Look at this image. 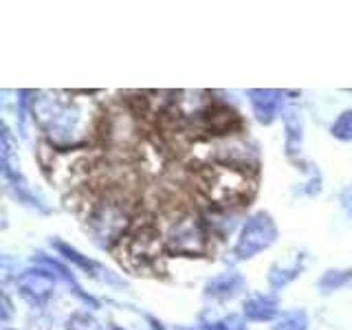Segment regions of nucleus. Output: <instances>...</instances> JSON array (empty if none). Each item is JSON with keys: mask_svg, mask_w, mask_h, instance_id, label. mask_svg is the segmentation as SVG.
<instances>
[{"mask_svg": "<svg viewBox=\"0 0 352 330\" xmlns=\"http://www.w3.org/2000/svg\"><path fill=\"white\" fill-rule=\"evenodd\" d=\"M31 115L51 146L60 150L82 146L91 128L84 102L69 97V93H36Z\"/></svg>", "mask_w": 352, "mask_h": 330, "instance_id": "obj_1", "label": "nucleus"}, {"mask_svg": "<svg viewBox=\"0 0 352 330\" xmlns=\"http://www.w3.org/2000/svg\"><path fill=\"white\" fill-rule=\"evenodd\" d=\"M33 262L38 264V267H44V269H49L51 273L55 271V278H60L66 286L71 289V293L77 297V300H82L84 304H88V306H93V308H97L99 306V302L95 300V297L91 295V293H86L80 284H77V280H75V275H73V271L66 267V264L62 262V260H58V258H51V256H47V253H42V251H38L36 256H33Z\"/></svg>", "mask_w": 352, "mask_h": 330, "instance_id": "obj_12", "label": "nucleus"}, {"mask_svg": "<svg viewBox=\"0 0 352 330\" xmlns=\"http://www.w3.org/2000/svg\"><path fill=\"white\" fill-rule=\"evenodd\" d=\"M66 330H102V324L97 322L95 315L80 311L66 319Z\"/></svg>", "mask_w": 352, "mask_h": 330, "instance_id": "obj_21", "label": "nucleus"}, {"mask_svg": "<svg viewBox=\"0 0 352 330\" xmlns=\"http://www.w3.org/2000/svg\"><path fill=\"white\" fill-rule=\"evenodd\" d=\"M223 326H225V330H247L245 317H242V315H236V313H231V315L223 317Z\"/></svg>", "mask_w": 352, "mask_h": 330, "instance_id": "obj_23", "label": "nucleus"}, {"mask_svg": "<svg viewBox=\"0 0 352 330\" xmlns=\"http://www.w3.org/2000/svg\"><path fill=\"white\" fill-rule=\"evenodd\" d=\"M165 251L181 258H198L207 253L209 238L205 223L190 209H181L168 218V225L163 229Z\"/></svg>", "mask_w": 352, "mask_h": 330, "instance_id": "obj_3", "label": "nucleus"}, {"mask_svg": "<svg viewBox=\"0 0 352 330\" xmlns=\"http://www.w3.org/2000/svg\"><path fill=\"white\" fill-rule=\"evenodd\" d=\"M304 267H306L304 253H297V256H293V258H286V260L278 262L269 273V286L273 291L284 289L286 284H291L295 278H300Z\"/></svg>", "mask_w": 352, "mask_h": 330, "instance_id": "obj_15", "label": "nucleus"}, {"mask_svg": "<svg viewBox=\"0 0 352 330\" xmlns=\"http://www.w3.org/2000/svg\"><path fill=\"white\" fill-rule=\"evenodd\" d=\"M284 130H286V157L295 163H302V148H304V119L302 113L295 106L282 110Z\"/></svg>", "mask_w": 352, "mask_h": 330, "instance_id": "obj_14", "label": "nucleus"}, {"mask_svg": "<svg viewBox=\"0 0 352 330\" xmlns=\"http://www.w3.org/2000/svg\"><path fill=\"white\" fill-rule=\"evenodd\" d=\"M51 247H53L55 251H58L66 262L73 264V267H77L80 271H84L86 275H93V278H97L99 273H110L108 269L104 271L102 264H97L95 260H91L88 256H84V253H82V251H77L75 247L66 245V242L60 240V238H53V240H51Z\"/></svg>", "mask_w": 352, "mask_h": 330, "instance_id": "obj_16", "label": "nucleus"}, {"mask_svg": "<svg viewBox=\"0 0 352 330\" xmlns=\"http://www.w3.org/2000/svg\"><path fill=\"white\" fill-rule=\"evenodd\" d=\"M216 163L229 165V168H236L242 172H253L258 168V152L253 150L251 146H247L245 141L231 139L225 146H220L216 152Z\"/></svg>", "mask_w": 352, "mask_h": 330, "instance_id": "obj_10", "label": "nucleus"}, {"mask_svg": "<svg viewBox=\"0 0 352 330\" xmlns=\"http://www.w3.org/2000/svg\"><path fill=\"white\" fill-rule=\"evenodd\" d=\"M194 117L198 121V128L209 132V135L223 137V135H231V132L240 128V117L236 115V110L220 102L205 104Z\"/></svg>", "mask_w": 352, "mask_h": 330, "instance_id": "obj_9", "label": "nucleus"}, {"mask_svg": "<svg viewBox=\"0 0 352 330\" xmlns=\"http://www.w3.org/2000/svg\"><path fill=\"white\" fill-rule=\"evenodd\" d=\"M245 317L251 322H271V319L278 315V300L273 295H251L245 302Z\"/></svg>", "mask_w": 352, "mask_h": 330, "instance_id": "obj_17", "label": "nucleus"}, {"mask_svg": "<svg viewBox=\"0 0 352 330\" xmlns=\"http://www.w3.org/2000/svg\"><path fill=\"white\" fill-rule=\"evenodd\" d=\"M245 278L238 271H223L214 275L212 280H207L205 284V297L207 300H216V302H227L234 300L236 295L245 291Z\"/></svg>", "mask_w": 352, "mask_h": 330, "instance_id": "obj_13", "label": "nucleus"}, {"mask_svg": "<svg viewBox=\"0 0 352 330\" xmlns=\"http://www.w3.org/2000/svg\"><path fill=\"white\" fill-rule=\"evenodd\" d=\"M7 330H9V328H7Z\"/></svg>", "mask_w": 352, "mask_h": 330, "instance_id": "obj_28", "label": "nucleus"}, {"mask_svg": "<svg viewBox=\"0 0 352 330\" xmlns=\"http://www.w3.org/2000/svg\"><path fill=\"white\" fill-rule=\"evenodd\" d=\"M11 315V304H9V297L3 295V322H7Z\"/></svg>", "mask_w": 352, "mask_h": 330, "instance_id": "obj_26", "label": "nucleus"}, {"mask_svg": "<svg viewBox=\"0 0 352 330\" xmlns=\"http://www.w3.org/2000/svg\"><path fill=\"white\" fill-rule=\"evenodd\" d=\"M146 319H148V324H150V328H152V330H165L163 322H159L157 317H152V315H146Z\"/></svg>", "mask_w": 352, "mask_h": 330, "instance_id": "obj_25", "label": "nucleus"}, {"mask_svg": "<svg viewBox=\"0 0 352 330\" xmlns=\"http://www.w3.org/2000/svg\"><path fill=\"white\" fill-rule=\"evenodd\" d=\"M339 201H341V207H344V212L352 218V183H348L344 190H341Z\"/></svg>", "mask_w": 352, "mask_h": 330, "instance_id": "obj_24", "label": "nucleus"}, {"mask_svg": "<svg viewBox=\"0 0 352 330\" xmlns=\"http://www.w3.org/2000/svg\"><path fill=\"white\" fill-rule=\"evenodd\" d=\"M0 165H3V179L7 183V190L14 194L20 203H25L33 209H40V212H47L49 207L42 203V198H38L31 192L27 179L20 172V161L16 157L14 148H11V135L7 126H3V132H0Z\"/></svg>", "mask_w": 352, "mask_h": 330, "instance_id": "obj_7", "label": "nucleus"}, {"mask_svg": "<svg viewBox=\"0 0 352 330\" xmlns=\"http://www.w3.org/2000/svg\"><path fill=\"white\" fill-rule=\"evenodd\" d=\"M282 91H273V88H253V91H249V104L253 115L264 126H269L278 119V115L282 113Z\"/></svg>", "mask_w": 352, "mask_h": 330, "instance_id": "obj_11", "label": "nucleus"}, {"mask_svg": "<svg viewBox=\"0 0 352 330\" xmlns=\"http://www.w3.org/2000/svg\"><path fill=\"white\" fill-rule=\"evenodd\" d=\"M165 249L163 236L157 229L146 225L139 231H135L128 240H121V251H119V262L126 264L128 269L146 271L152 267V262L161 256V251Z\"/></svg>", "mask_w": 352, "mask_h": 330, "instance_id": "obj_6", "label": "nucleus"}, {"mask_svg": "<svg viewBox=\"0 0 352 330\" xmlns=\"http://www.w3.org/2000/svg\"><path fill=\"white\" fill-rule=\"evenodd\" d=\"M55 284H58L55 273H51L49 269H44V267L27 269L16 278V286H18L20 297L25 302H29L31 306H44V304H47L53 297V293H55Z\"/></svg>", "mask_w": 352, "mask_h": 330, "instance_id": "obj_8", "label": "nucleus"}, {"mask_svg": "<svg viewBox=\"0 0 352 330\" xmlns=\"http://www.w3.org/2000/svg\"><path fill=\"white\" fill-rule=\"evenodd\" d=\"M352 284V269H328L317 282V289L322 295H330L344 286Z\"/></svg>", "mask_w": 352, "mask_h": 330, "instance_id": "obj_18", "label": "nucleus"}, {"mask_svg": "<svg viewBox=\"0 0 352 330\" xmlns=\"http://www.w3.org/2000/svg\"><path fill=\"white\" fill-rule=\"evenodd\" d=\"M198 190L203 192L214 207H231L247 201L253 192V181L249 172L229 168L223 163L207 165L196 176Z\"/></svg>", "mask_w": 352, "mask_h": 330, "instance_id": "obj_2", "label": "nucleus"}, {"mask_svg": "<svg viewBox=\"0 0 352 330\" xmlns=\"http://www.w3.org/2000/svg\"><path fill=\"white\" fill-rule=\"evenodd\" d=\"M88 227L99 247H113L115 242L124 240L126 229L130 227V214L119 196H106L97 201L91 216H88Z\"/></svg>", "mask_w": 352, "mask_h": 330, "instance_id": "obj_4", "label": "nucleus"}, {"mask_svg": "<svg viewBox=\"0 0 352 330\" xmlns=\"http://www.w3.org/2000/svg\"><path fill=\"white\" fill-rule=\"evenodd\" d=\"M330 135L339 141H352V108L344 110L335 119V124L330 126Z\"/></svg>", "mask_w": 352, "mask_h": 330, "instance_id": "obj_20", "label": "nucleus"}, {"mask_svg": "<svg viewBox=\"0 0 352 330\" xmlns=\"http://www.w3.org/2000/svg\"><path fill=\"white\" fill-rule=\"evenodd\" d=\"M110 330H126L124 326H119V324H115V322H110Z\"/></svg>", "mask_w": 352, "mask_h": 330, "instance_id": "obj_27", "label": "nucleus"}, {"mask_svg": "<svg viewBox=\"0 0 352 330\" xmlns=\"http://www.w3.org/2000/svg\"><path fill=\"white\" fill-rule=\"evenodd\" d=\"M271 330H308V315L304 311H289L284 313Z\"/></svg>", "mask_w": 352, "mask_h": 330, "instance_id": "obj_19", "label": "nucleus"}, {"mask_svg": "<svg viewBox=\"0 0 352 330\" xmlns=\"http://www.w3.org/2000/svg\"><path fill=\"white\" fill-rule=\"evenodd\" d=\"M275 240H278V225H275L273 216L267 212H258L247 218L231 256L236 260H251L258 253L267 251Z\"/></svg>", "mask_w": 352, "mask_h": 330, "instance_id": "obj_5", "label": "nucleus"}, {"mask_svg": "<svg viewBox=\"0 0 352 330\" xmlns=\"http://www.w3.org/2000/svg\"><path fill=\"white\" fill-rule=\"evenodd\" d=\"M176 330H225V326H223V319H212V322L201 319L196 326H176Z\"/></svg>", "mask_w": 352, "mask_h": 330, "instance_id": "obj_22", "label": "nucleus"}]
</instances>
